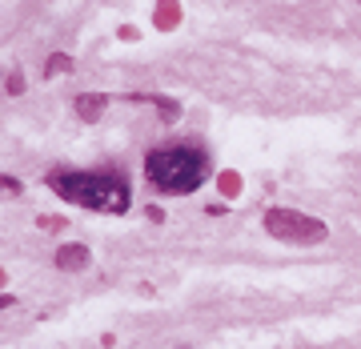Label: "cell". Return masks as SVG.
I'll list each match as a JSON object with an SVG mask.
<instances>
[{"instance_id":"1","label":"cell","mask_w":361,"mask_h":349,"mask_svg":"<svg viewBox=\"0 0 361 349\" xmlns=\"http://www.w3.org/2000/svg\"><path fill=\"white\" fill-rule=\"evenodd\" d=\"M49 189L92 213H129L133 201L129 177L116 169H52Z\"/></svg>"},{"instance_id":"2","label":"cell","mask_w":361,"mask_h":349,"mask_svg":"<svg viewBox=\"0 0 361 349\" xmlns=\"http://www.w3.org/2000/svg\"><path fill=\"white\" fill-rule=\"evenodd\" d=\"M205 173H209V157L193 141L165 145V149H153L145 157V177L153 181V189H161L169 197H185L193 189H201Z\"/></svg>"},{"instance_id":"3","label":"cell","mask_w":361,"mask_h":349,"mask_svg":"<svg viewBox=\"0 0 361 349\" xmlns=\"http://www.w3.org/2000/svg\"><path fill=\"white\" fill-rule=\"evenodd\" d=\"M265 233L277 241H293V245H322L329 229L325 221L310 217V213H297V209H269L265 213Z\"/></svg>"},{"instance_id":"4","label":"cell","mask_w":361,"mask_h":349,"mask_svg":"<svg viewBox=\"0 0 361 349\" xmlns=\"http://www.w3.org/2000/svg\"><path fill=\"white\" fill-rule=\"evenodd\" d=\"M92 265V249L89 245H61L56 249V269H65V273H85Z\"/></svg>"},{"instance_id":"5","label":"cell","mask_w":361,"mask_h":349,"mask_svg":"<svg viewBox=\"0 0 361 349\" xmlns=\"http://www.w3.org/2000/svg\"><path fill=\"white\" fill-rule=\"evenodd\" d=\"M73 109L80 113V121H97V116L109 109V97H104V92H80L77 101H73Z\"/></svg>"},{"instance_id":"6","label":"cell","mask_w":361,"mask_h":349,"mask_svg":"<svg viewBox=\"0 0 361 349\" xmlns=\"http://www.w3.org/2000/svg\"><path fill=\"white\" fill-rule=\"evenodd\" d=\"M73 68V56H65V52H52L49 65H44V77H56V73H68Z\"/></svg>"},{"instance_id":"7","label":"cell","mask_w":361,"mask_h":349,"mask_svg":"<svg viewBox=\"0 0 361 349\" xmlns=\"http://www.w3.org/2000/svg\"><path fill=\"white\" fill-rule=\"evenodd\" d=\"M157 25H161V28H173V25H177V4H173V0L157 8Z\"/></svg>"},{"instance_id":"8","label":"cell","mask_w":361,"mask_h":349,"mask_svg":"<svg viewBox=\"0 0 361 349\" xmlns=\"http://www.w3.org/2000/svg\"><path fill=\"white\" fill-rule=\"evenodd\" d=\"M8 92H13V97H20V92H25V77H20V73H13V77H8Z\"/></svg>"},{"instance_id":"9","label":"cell","mask_w":361,"mask_h":349,"mask_svg":"<svg viewBox=\"0 0 361 349\" xmlns=\"http://www.w3.org/2000/svg\"><path fill=\"white\" fill-rule=\"evenodd\" d=\"M221 189H225V193H237V173H225V177H221Z\"/></svg>"},{"instance_id":"10","label":"cell","mask_w":361,"mask_h":349,"mask_svg":"<svg viewBox=\"0 0 361 349\" xmlns=\"http://www.w3.org/2000/svg\"><path fill=\"white\" fill-rule=\"evenodd\" d=\"M4 189H8V193L16 197V193H20V181H16V177H4Z\"/></svg>"}]
</instances>
